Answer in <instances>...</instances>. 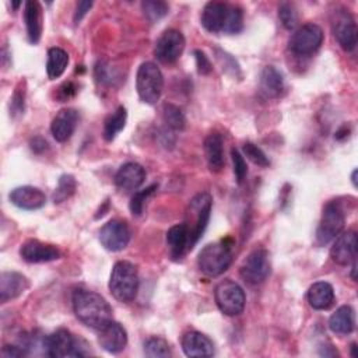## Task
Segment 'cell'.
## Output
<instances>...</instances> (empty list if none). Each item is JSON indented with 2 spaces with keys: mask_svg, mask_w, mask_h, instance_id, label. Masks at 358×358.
<instances>
[{
  "mask_svg": "<svg viewBox=\"0 0 358 358\" xmlns=\"http://www.w3.org/2000/svg\"><path fill=\"white\" fill-rule=\"evenodd\" d=\"M76 90H77L76 85H74L71 81H67V83H64V84L60 85L59 91H57V98L63 102V101L71 98V96L76 94Z\"/></svg>",
  "mask_w": 358,
  "mask_h": 358,
  "instance_id": "obj_43",
  "label": "cell"
},
{
  "mask_svg": "<svg viewBox=\"0 0 358 358\" xmlns=\"http://www.w3.org/2000/svg\"><path fill=\"white\" fill-rule=\"evenodd\" d=\"M231 4L220 3V1H210L204 6L201 13V25L208 32H224L228 17H229Z\"/></svg>",
  "mask_w": 358,
  "mask_h": 358,
  "instance_id": "obj_16",
  "label": "cell"
},
{
  "mask_svg": "<svg viewBox=\"0 0 358 358\" xmlns=\"http://www.w3.org/2000/svg\"><path fill=\"white\" fill-rule=\"evenodd\" d=\"M355 326V313L354 309L348 305H343L330 316L329 327L336 334H348L354 330Z\"/></svg>",
  "mask_w": 358,
  "mask_h": 358,
  "instance_id": "obj_28",
  "label": "cell"
},
{
  "mask_svg": "<svg viewBox=\"0 0 358 358\" xmlns=\"http://www.w3.org/2000/svg\"><path fill=\"white\" fill-rule=\"evenodd\" d=\"M73 310L85 326L99 330L112 320V308L108 301L90 289L78 288L73 292Z\"/></svg>",
  "mask_w": 358,
  "mask_h": 358,
  "instance_id": "obj_1",
  "label": "cell"
},
{
  "mask_svg": "<svg viewBox=\"0 0 358 358\" xmlns=\"http://www.w3.org/2000/svg\"><path fill=\"white\" fill-rule=\"evenodd\" d=\"M144 179H145V171L140 164H136V162L123 164L115 175L116 186L124 192L136 190L143 185Z\"/></svg>",
  "mask_w": 358,
  "mask_h": 358,
  "instance_id": "obj_20",
  "label": "cell"
},
{
  "mask_svg": "<svg viewBox=\"0 0 358 358\" xmlns=\"http://www.w3.org/2000/svg\"><path fill=\"white\" fill-rule=\"evenodd\" d=\"M29 287L28 278L15 271H4L0 275V301L4 303L24 294Z\"/></svg>",
  "mask_w": 358,
  "mask_h": 358,
  "instance_id": "obj_22",
  "label": "cell"
},
{
  "mask_svg": "<svg viewBox=\"0 0 358 358\" xmlns=\"http://www.w3.org/2000/svg\"><path fill=\"white\" fill-rule=\"evenodd\" d=\"M166 245L169 246V255L173 260H179L185 255L189 249V234L185 222L176 224L168 229Z\"/></svg>",
  "mask_w": 358,
  "mask_h": 358,
  "instance_id": "obj_26",
  "label": "cell"
},
{
  "mask_svg": "<svg viewBox=\"0 0 358 358\" xmlns=\"http://www.w3.org/2000/svg\"><path fill=\"white\" fill-rule=\"evenodd\" d=\"M20 255L29 263H46L60 257V250L49 243H43L36 239H29L21 245Z\"/></svg>",
  "mask_w": 358,
  "mask_h": 358,
  "instance_id": "obj_17",
  "label": "cell"
},
{
  "mask_svg": "<svg viewBox=\"0 0 358 358\" xmlns=\"http://www.w3.org/2000/svg\"><path fill=\"white\" fill-rule=\"evenodd\" d=\"M98 343L105 351L117 354L127 344V333L120 323L109 320L98 330Z\"/></svg>",
  "mask_w": 358,
  "mask_h": 358,
  "instance_id": "obj_14",
  "label": "cell"
},
{
  "mask_svg": "<svg viewBox=\"0 0 358 358\" xmlns=\"http://www.w3.org/2000/svg\"><path fill=\"white\" fill-rule=\"evenodd\" d=\"M185 45H186V41L180 31L173 28L166 29L161 34V36L155 42L154 55L162 63H173L182 55Z\"/></svg>",
  "mask_w": 358,
  "mask_h": 358,
  "instance_id": "obj_11",
  "label": "cell"
},
{
  "mask_svg": "<svg viewBox=\"0 0 358 358\" xmlns=\"http://www.w3.org/2000/svg\"><path fill=\"white\" fill-rule=\"evenodd\" d=\"M355 176H357V169H354V172H352V176H351V180H352L354 186H357V179H355Z\"/></svg>",
  "mask_w": 358,
  "mask_h": 358,
  "instance_id": "obj_46",
  "label": "cell"
},
{
  "mask_svg": "<svg viewBox=\"0 0 358 358\" xmlns=\"http://www.w3.org/2000/svg\"><path fill=\"white\" fill-rule=\"evenodd\" d=\"M127 112L123 106H119L113 113H110L103 123V138L112 141L126 126Z\"/></svg>",
  "mask_w": 358,
  "mask_h": 358,
  "instance_id": "obj_30",
  "label": "cell"
},
{
  "mask_svg": "<svg viewBox=\"0 0 358 358\" xmlns=\"http://www.w3.org/2000/svg\"><path fill=\"white\" fill-rule=\"evenodd\" d=\"M130 241V229L122 220H110L99 229L101 245L110 252L123 250Z\"/></svg>",
  "mask_w": 358,
  "mask_h": 358,
  "instance_id": "obj_12",
  "label": "cell"
},
{
  "mask_svg": "<svg viewBox=\"0 0 358 358\" xmlns=\"http://www.w3.org/2000/svg\"><path fill=\"white\" fill-rule=\"evenodd\" d=\"M91 7H92V1H78L74 13V22L78 24L83 20V17L87 14V11H90Z\"/></svg>",
  "mask_w": 358,
  "mask_h": 358,
  "instance_id": "obj_44",
  "label": "cell"
},
{
  "mask_svg": "<svg viewBox=\"0 0 358 358\" xmlns=\"http://www.w3.org/2000/svg\"><path fill=\"white\" fill-rule=\"evenodd\" d=\"M242 150H243V154L246 155V158L250 159L253 164H256L259 166H268L270 165V161H268L267 155L263 152L262 148H259L253 143H245Z\"/></svg>",
  "mask_w": 358,
  "mask_h": 358,
  "instance_id": "obj_36",
  "label": "cell"
},
{
  "mask_svg": "<svg viewBox=\"0 0 358 358\" xmlns=\"http://www.w3.org/2000/svg\"><path fill=\"white\" fill-rule=\"evenodd\" d=\"M231 157H232L234 173H235L236 182H238V183H242L243 179L246 178V173H248V165H246V162H245V158H243V155H242L236 148H232V150H231Z\"/></svg>",
  "mask_w": 358,
  "mask_h": 358,
  "instance_id": "obj_39",
  "label": "cell"
},
{
  "mask_svg": "<svg viewBox=\"0 0 358 358\" xmlns=\"http://www.w3.org/2000/svg\"><path fill=\"white\" fill-rule=\"evenodd\" d=\"M24 20L29 42L34 45L38 43L42 35V8L38 1L29 0L25 3Z\"/></svg>",
  "mask_w": 358,
  "mask_h": 358,
  "instance_id": "obj_23",
  "label": "cell"
},
{
  "mask_svg": "<svg viewBox=\"0 0 358 358\" xmlns=\"http://www.w3.org/2000/svg\"><path fill=\"white\" fill-rule=\"evenodd\" d=\"M222 137L218 133H211L204 140V152L207 165L211 172H220L224 168V148Z\"/></svg>",
  "mask_w": 358,
  "mask_h": 358,
  "instance_id": "obj_25",
  "label": "cell"
},
{
  "mask_svg": "<svg viewBox=\"0 0 358 358\" xmlns=\"http://www.w3.org/2000/svg\"><path fill=\"white\" fill-rule=\"evenodd\" d=\"M284 91V77L274 66H266L260 74V94L264 98H277Z\"/></svg>",
  "mask_w": 358,
  "mask_h": 358,
  "instance_id": "obj_24",
  "label": "cell"
},
{
  "mask_svg": "<svg viewBox=\"0 0 358 358\" xmlns=\"http://www.w3.org/2000/svg\"><path fill=\"white\" fill-rule=\"evenodd\" d=\"M211 206H213V199L206 192L196 194L190 200L187 207L186 221H185V225L189 234V249H193V246L197 243V241L201 238L203 232L206 231L210 220V214H211Z\"/></svg>",
  "mask_w": 358,
  "mask_h": 358,
  "instance_id": "obj_4",
  "label": "cell"
},
{
  "mask_svg": "<svg viewBox=\"0 0 358 358\" xmlns=\"http://www.w3.org/2000/svg\"><path fill=\"white\" fill-rule=\"evenodd\" d=\"M182 350L187 357H213V341L200 331H187L182 337Z\"/></svg>",
  "mask_w": 358,
  "mask_h": 358,
  "instance_id": "obj_21",
  "label": "cell"
},
{
  "mask_svg": "<svg viewBox=\"0 0 358 358\" xmlns=\"http://www.w3.org/2000/svg\"><path fill=\"white\" fill-rule=\"evenodd\" d=\"M164 77L158 66L152 62L140 64L136 76V90L140 99L148 105L157 103L162 94Z\"/></svg>",
  "mask_w": 358,
  "mask_h": 358,
  "instance_id": "obj_5",
  "label": "cell"
},
{
  "mask_svg": "<svg viewBox=\"0 0 358 358\" xmlns=\"http://www.w3.org/2000/svg\"><path fill=\"white\" fill-rule=\"evenodd\" d=\"M31 148L35 151V152H42L48 148V143L41 138V137H35L34 140H31Z\"/></svg>",
  "mask_w": 358,
  "mask_h": 358,
  "instance_id": "obj_45",
  "label": "cell"
},
{
  "mask_svg": "<svg viewBox=\"0 0 358 358\" xmlns=\"http://www.w3.org/2000/svg\"><path fill=\"white\" fill-rule=\"evenodd\" d=\"M278 18H280L281 24L284 25V28H287V29H294L298 24V13H296L295 7L289 3H284L280 6Z\"/></svg>",
  "mask_w": 358,
  "mask_h": 358,
  "instance_id": "obj_35",
  "label": "cell"
},
{
  "mask_svg": "<svg viewBox=\"0 0 358 358\" xmlns=\"http://www.w3.org/2000/svg\"><path fill=\"white\" fill-rule=\"evenodd\" d=\"M162 117L169 129L182 130L185 127V123H186L185 115L176 105L165 103L162 108Z\"/></svg>",
  "mask_w": 358,
  "mask_h": 358,
  "instance_id": "obj_33",
  "label": "cell"
},
{
  "mask_svg": "<svg viewBox=\"0 0 358 358\" xmlns=\"http://www.w3.org/2000/svg\"><path fill=\"white\" fill-rule=\"evenodd\" d=\"M108 285L115 299L120 302L133 301L138 291V274L136 266L126 260L116 262Z\"/></svg>",
  "mask_w": 358,
  "mask_h": 358,
  "instance_id": "obj_3",
  "label": "cell"
},
{
  "mask_svg": "<svg viewBox=\"0 0 358 358\" xmlns=\"http://www.w3.org/2000/svg\"><path fill=\"white\" fill-rule=\"evenodd\" d=\"M351 350H352V354H351V355H352V357H357V354H355V344H354V343L351 344Z\"/></svg>",
  "mask_w": 358,
  "mask_h": 358,
  "instance_id": "obj_47",
  "label": "cell"
},
{
  "mask_svg": "<svg viewBox=\"0 0 358 358\" xmlns=\"http://www.w3.org/2000/svg\"><path fill=\"white\" fill-rule=\"evenodd\" d=\"M69 64V55L62 48H50L48 50V62L46 71L50 80L59 78Z\"/></svg>",
  "mask_w": 358,
  "mask_h": 358,
  "instance_id": "obj_29",
  "label": "cell"
},
{
  "mask_svg": "<svg viewBox=\"0 0 358 358\" xmlns=\"http://www.w3.org/2000/svg\"><path fill=\"white\" fill-rule=\"evenodd\" d=\"M242 28H243V13L238 6L231 4L228 22H227L224 32L225 34H238L242 31Z\"/></svg>",
  "mask_w": 358,
  "mask_h": 358,
  "instance_id": "obj_38",
  "label": "cell"
},
{
  "mask_svg": "<svg viewBox=\"0 0 358 358\" xmlns=\"http://www.w3.org/2000/svg\"><path fill=\"white\" fill-rule=\"evenodd\" d=\"M214 298L218 309L227 316H238L245 308V292L239 284L232 280H224L217 284Z\"/></svg>",
  "mask_w": 358,
  "mask_h": 358,
  "instance_id": "obj_6",
  "label": "cell"
},
{
  "mask_svg": "<svg viewBox=\"0 0 358 358\" xmlns=\"http://www.w3.org/2000/svg\"><path fill=\"white\" fill-rule=\"evenodd\" d=\"M13 115H21L24 112V90L17 88L13 98H11V108Z\"/></svg>",
  "mask_w": 358,
  "mask_h": 358,
  "instance_id": "obj_41",
  "label": "cell"
},
{
  "mask_svg": "<svg viewBox=\"0 0 358 358\" xmlns=\"http://www.w3.org/2000/svg\"><path fill=\"white\" fill-rule=\"evenodd\" d=\"M157 189V185H151L137 193H134V196L131 197L130 200V211L133 215H140L143 213V208H144V203L145 200L148 199L150 194L154 193V190Z\"/></svg>",
  "mask_w": 358,
  "mask_h": 358,
  "instance_id": "obj_37",
  "label": "cell"
},
{
  "mask_svg": "<svg viewBox=\"0 0 358 358\" xmlns=\"http://www.w3.org/2000/svg\"><path fill=\"white\" fill-rule=\"evenodd\" d=\"M45 355L53 358H66V357H85L88 352L84 351V347L80 345L70 331L60 329L49 334L43 340Z\"/></svg>",
  "mask_w": 358,
  "mask_h": 358,
  "instance_id": "obj_7",
  "label": "cell"
},
{
  "mask_svg": "<svg viewBox=\"0 0 358 358\" xmlns=\"http://www.w3.org/2000/svg\"><path fill=\"white\" fill-rule=\"evenodd\" d=\"M4 358H20L28 355V351L22 345H4L1 350Z\"/></svg>",
  "mask_w": 358,
  "mask_h": 358,
  "instance_id": "obj_42",
  "label": "cell"
},
{
  "mask_svg": "<svg viewBox=\"0 0 358 358\" xmlns=\"http://www.w3.org/2000/svg\"><path fill=\"white\" fill-rule=\"evenodd\" d=\"M77 123H78V113L76 109L66 108L59 110L50 124V131L55 140L59 143L67 141L73 136L77 127Z\"/></svg>",
  "mask_w": 358,
  "mask_h": 358,
  "instance_id": "obj_18",
  "label": "cell"
},
{
  "mask_svg": "<svg viewBox=\"0 0 358 358\" xmlns=\"http://www.w3.org/2000/svg\"><path fill=\"white\" fill-rule=\"evenodd\" d=\"M141 8L144 11V15L151 21L155 22L158 20H161L162 17H165L169 11V6L165 1H159V0H145L141 3Z\"/></svg>",
  "mask_w": 358,
  "mask_h": 358,
  "instance_id": "obj_34",
  "label": "cell"
},
{
  "mask_svg": "<svg viewBox=\"0 0 358 358\" xmlns=\"http://www.w3.org/2000/svg\"><path fill=\"white\" fill-rule=\"evenodd\" d=\"M232 245L231 238L207 243L197 256L200 271L208 277H217L227 271L232 263Z\"/></svg>",
  "mask_w": 358,
  "mask_h": 358,
  "instance_id": "obj_2",
  "label": "cell"
},
{
  "mask_svg": "<svg viewBox=\"0 0 358 358\" xmlns=\"http://www.w3.org/2000/svg\"><path fill=\"white\" fill-rule=\"evenodd\" d=\"M330 257L340 266H348L357 260V234L354 231L338 234L330 249Z\"/></svg>",
  "mask_w": 358,
  "mask_h": 358,
  "instance_id": "obj_15",
  "label": "cell"
},
{
  "mask_svg": "<svg viewBox=\"0 0 358 358\" xmlns=\"http://www.w3.org/2000/svg\"><path fill=\"white\" fill-rule=\"evenodd\" d=\"M144 354L150 358L171 357L169 344L161 337H150L144 341Z\"/></svg>",
  "mask_w": 358,
  "mask_h": 358,
  "instance_id": "obj_32",
  "label": "cell"
},
{
  "mask_svg": "<svg viewBox=\"0 0 358 358\" xmlns=\"http://www.w3.org/2000/svg\"><path fill=\"white\" fill-rule=\"evenodd\" d=\"M194 59H196V66H197V71L200 74H208L213 67H211V63L208 60V57L206 56L204 52L201 50H194Z\"/></svg>",
  "mask_w": 358,
  "mask_h": 358,
  "instance_id": "obj_40",
  "label": "cell"
},
{
  "mask_svg": "<svg viewBox=\"0 0 358 358\" xmlns=\"http://www.w3.org/2000/svg\"><path fill=\"white\" fill-rule=\"evenodd\" d=\"M345 224V215L337 201H329L322 213V218L316 231V241L319 245H326L341 234Z\"/></svg>",
  "mask_w": 358,
  "mask_h": 358,
  "instance_id": "obj_8",
  "label": "cell"
},
{
  "mask_svg": "<svg viewBox=\"0 0 358 358\" xmlns=\"http://www.w3.org/2000/svg\"><path fill=\"white\" fill-rule=\"evenodd\" d=\"M333 34L344 50L351 52L355 49L358 31H357L355 20L348 11L340 10L334 13Z\"/></svg>",
  "mask_w": 358,
  "mask_h": 358,
  "instance_id": "obj_13",
  "label": "cell"
},
{
  "mask_svg": "<svg viewBox=\"0 0 358 358\" xmlns=\"http://www.w3.org/2000/svg\"><path fill=\"white\" fill-rule=\"evenodd\" d=\"M270 259L264 249H255L250 252L239 268L241 277L253 285L263 282L270 275Z\"/></svg>",
  "mask_w": 358,
  "mask_h": 358,
  "instance_id": "obj_10",
  "label": "cell"
},
{
  "mask_svg": "<svg viewBox=\"0 0 358 358\" xmlns=\"http://www.w3.org/2000/svg\"><path fill=\"white\" fill-rule=\"evenodd\" d=\"M308 302L316 310L329 309L334 302V289L326 281H317L308 289Z\"/></svg>",
  "mask_w": 358,
  "mask_h": 358,
  "instance_id": "obj_27",
  "label": "cell"
},
{
  "mask_svg": "<svg viewBox=\"0 0 358 358\" xmlns=\"http://www.w3.org/2000/svg\"><path fill=\"white\" fill-rule=\"evenodd\" d=\"M10 201L22 210H38L45 206V193L34 186H18L10 192Z\"/></svg>",
  "mask_w": 358,
  "mask_h": 358,
  "instance_id": "obj_19",
  "label": "cell"
},
{
  "mask_svg": "<svg viewBox=\"0 0 358 358\" xmlns=\"http://www.w3.org/2000/svg\"><path fill=\"white\" fill-rule=\"evenodd\" d=\"M322 42H323L322 28L313 22H309V24H303L302 27L294 31V34L288 41V46L295 55L305 56L316 52L320 48Z\"/></svg>",
  "mask_w": 358,
  "mask_h": 358,
  "instance_id": "obj_9",
  "label": "cell"
},
{
  "mask_svg": "<svg viewBox=\"0 0 358 358\" xmlns=\"http://www.w3.org/2000/svg\"><path fill=\"white\" fill-rule=\"evenodd\" d=\"M76 179L71 175H62L59 179V185L55 189L53 194H52V201L55 204L63 203L64 200H67L69 197H71L76 192Z\"/></svg>",
  "mask_w": 358,
  "mask_h": 358,
  "instance_id": "obj_31",
  "label": "cell"
}]
</instances>
